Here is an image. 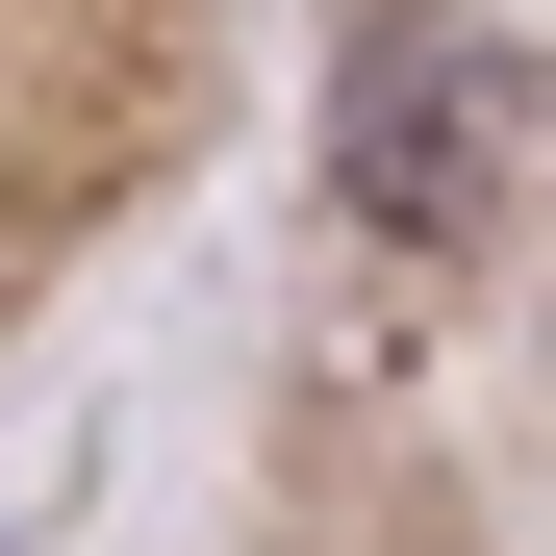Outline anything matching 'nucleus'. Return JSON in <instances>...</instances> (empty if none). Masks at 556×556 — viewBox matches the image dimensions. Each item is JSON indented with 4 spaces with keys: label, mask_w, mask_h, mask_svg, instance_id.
I'll return each mask as SVG.
<instances>
[{
    "label": "nucleus",
    "mask_w": 556,
    "mask_h": 556,
    "mask_svg": "<svg viewBox=\"0 0 556 556\" xmlns=\"http://www.w3.org/2000/svg\"><path fill=\"white\" fill-rule=\"evenodd\" d=\"M253 102V0H0V354H51L203 203Z\"/></svg>",
    "instance_id": "obj_1"
}]
</instances>
